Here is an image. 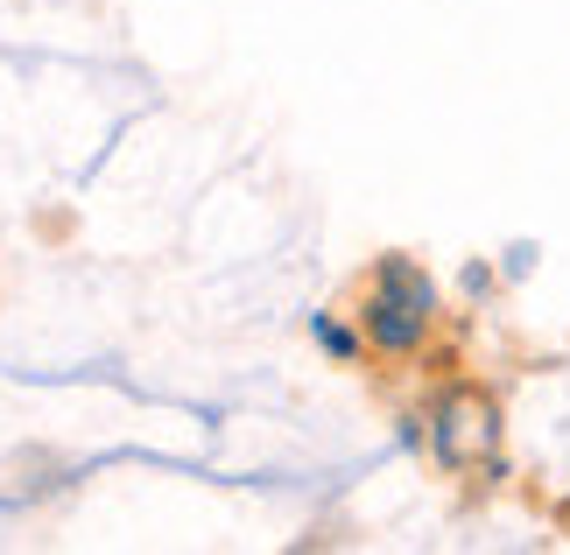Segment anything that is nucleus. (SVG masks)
<instances>
[{
    "label": "nucleus",
    "mask_w": 570,
    "mask_h": 555,
    "mask_svg": "<svg viewBox=\"0 0 570 555\" xmlns=\"http://www.w3.org/2000/svg\"><path fill=\"white\" fill-rule=\"evenodd\" d=\"M465 288H472V296H487V288H493V268H479V260H472V268H465Z\"/></svg>",
    "instance_id": "4"
},
{
    "label": "nucleus",
    "mask_w": 570,
    "mask_h": 555,
    "mask_svg": "<svg viewBox=\"0 0 570 555\" xmlns=\"http://www.w3.org/2000/svg\"><path fill=\"white\" fill-rule=\"evenodd\" d=\"M311 338H317V351H324L332 366H360V359H366V330L338 324V317H324V309L311 317Z\"/></svg>",
    "instance_id": "3"
},
{
    "label": "nucleus",
    "mask_w": 570,
    "mask_h": 555,
    "mask_svg": "<svg viewBox=\"0 0 570 555\" xmlns=\"http://www.w3.org/2000/svg\"><path fill=\"white\" fill-rule=\"evenodd\" d=\"M436 324H444V288L415 254H381L366 268V296H360V330L381 359H415Z\"/></svg>",
    "instance_id": "1"
},
{
    "label": "nucleus",
    "mask_w": 570,
    "mask_h": 555,
    "mask_svg": "<svg viewBox=\"0 0 570 555\" xmlns=\"http://www.w3.org/2000/svg\"><path fill=\"white\" fill-rule=\"evenodd\" d=\"M423 443H430V457L444 464V472H479V464H493V450H500V402L487 387H472V380L430 394Z\"/></svg>",
    "instance_id": "2"
}]
</instances>
